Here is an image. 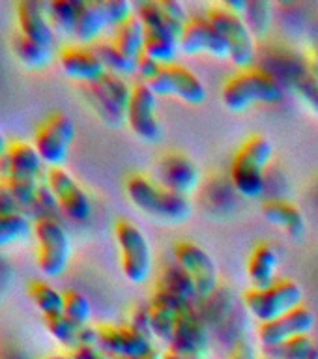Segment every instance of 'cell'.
Here are the masks:
<instances>
[{
  "label": "cell",
  "mask_w": 318,
  "mask_h": 359,
  "mask_svg": "<svg viewBox=\"0 0 318 359\" xmlns=\"http://www.w3.org/2000/svg\"><path fill=\"white\" fill-rule=\"evenodd\" d=\"M11 277H13V266H11L10 258L0 251V292H4L10 286Z\"/></svg>",
  "instance_id": "obj_47"
},
{
  "label": "cell",
  "mask_w": 318,
  "mask_h": 359,
  "mask_svg": "<svg viewBox=\"0 0 318 359\" xmlns=\"http://www.w3.org/2000/svg\"><path fill=\"white\" fill-rule=\"evenodd\" d=\"M314 324H317L314 313L303 303L302 307L294 309L285 316L258 325V341L263 346H274L296 337L313 335Z\"/></svg>",
  "instance_id": "obj_19"
},
{
  "label": "cell",
  "mask_w": 318,
  "mask_h": 359,
  "mask_svg": "<svg viewBox=\"0 0 318 359\" xmlns=\"http://www.w3.org/2000/svg\"><path fill=\"white\" fill-rule=\"evenodd\" d=\"M69 353L73 355V359H114L112 355L103 352L100 346H95V344H84V346L72 350Z\"/></svg>",
  "instance_id": "obj_45"
},
{
  "label": "cell",
  "mask_w": 318,
  "mask_h": 359,
  "mask_svg": "<svg viewBox=\"0 0 318 359\" xmlns=\"http://www.w3.org/2000/svg\"><path fill=\"white\" fill-rule=\"evenodd\" d=\"M129 325H133V327H137L139 331H143V333H148V335H152L150 333V314H148V303L146 305H139V307L133 309V313H131V316H129Z\"/></svg>",
  "instance_id": "obj_44"
},
{
  "label": "cell",
  "mask_w": 318,
  "mask_h": 359,
  "mask_svg": "<svg viewBox=\"0 0 318 359\" xmlns=\"http://www.w3.org/2000/svg\"><path fill=\"white\" fill-rule=\"evenodd\" d=\"M45 184L53 191L62 213L75 223H84L92 215L88 193L66 167H49L45 170Z\"/></svg>",
  "instance_id": "obj_11"
},
{
  "label": "cell",
  "mask_w": 318,
  "mask_h": 359,
  "mask_svg": "<svg viewBox=\"0 0 318 359\" xmlns=\"http://www.w3.org/2000/svg\"><path fill=\"white\" fill-rule=\"evenodd\" d=\"M156 288H161V290L168 292V294L191 303V305H199V302H201L193 280L190 279V275L185 273L178 264L163 269L156 283Z\"/></svg>",
  "instance_id": "obj_29"
},
{
  "label": "cell",
  "mask_w": 318,
  "mask_h": 359,
  "mask_svg": "<svg viewBox=\"0 0 318 359\" xmlns=\"http://www.w3.org/2000/svg\"><path fill=\"white\" fill-rule=\"evenodd\" d=\"M303 288L294 279H277L266 288H247L244 307L258 324H268L303 305Z\"/></svg>",
  "instance_id": "obj_4"
},
{
  "label": "cell",
  "mask_w": 318,
  "mask_h": 359,
  "mask_svg": "<svg viewBox=\"0 0 318 359\" xmlns=\"http://www.w3.org/2000/svg\"><path fill=\"white\" fill-rule=\"evenodd\" d=\"M30 232H32V224L25 213L0 215V251L4 247L27 240Z\"/></svg>",
  "instance_id": "obj_36"
},
{
  "label": "cell",
  "mask_w": 318,
  "mask_h": 359,
  "mask_svg": "<svg viewBox=\"0 0 318 359\" xmlns=\"http://www.w3.org/2000/svg\"><path fill=\"white\" fill-rule=\"evenodd\" d=\"M174 258H176V264L180 268L190 275L201 299L212 296L213 292L221 286L218 264H216L212 255L195 241L180 240L174 245Z\"/></svg>",
  "instance_id": "obj_10"
},
{
  "label": "cell",
  "mask_w": 318,
  "mask_h": 359,
  "mask_svg": "<svg viewBox=\"0 0 318 359\" xmlns=\"http://www.w3.org/2000/svg\"><path fill=\"white\" fill-rule=\"evenodd\" d=\"M229 359H257V350H255L251 342L240 339L234 344V348L230 350Z\"/></svg>",
  "instance_id": "obj_46"
},
{
  "label": "cell",
  "mask_w": 318,
  "mask_h": 359,
  "mask_svg": "<svg viewBox=\"0 0 318 359\" xmlns=\"http://www.w3.org/2000/svg\"><path fill=\"white\" fill-rule=\"evenodd\" d=\"M44 322L47 331H49V335L53 337L58 344L67 348L69 352L81 346L84 325L73 322V320L67 318L64 313L53 314V316H44Z\"/></svg>",
  "instance_id": "obj_32"
},
{
  "label": "cell",
  "mask_w": 318,
  "mask_h": 359,
  "mask_svg": "<svg viewBox=\"0 0 318 359\" xmlns=\"http://www.w3.org/2000/svg\"><path fill=\"white\" fill-rule=\"evenodd\" d=\"M180 53L187 56L208 55L218 60H229V47L206 13L190 15L184 32L180 36Z\"/></svg>",
  "instance_id": "obj_14"
},
{
  "label": "cell",
  "mask_w": 318,
  "mask_h": 359,
  "mask_svg": "<svg viewBox=\"0 0 318 359\" xmlns=\"http://www.w3.org/2000/svg\"><path fill=\"white\" fill-rule=\"evenodd\" d=\"M126 195L137 210L161 223H184L191 215L190 196L167 189L146 174H131L126 180Z\"/></svg>",
  "instance_id": "obj_2"
},
{
  "label": "cell",
  "mask_w": 318,
  "mask_h": 359,
  "mask_svg": "<svg viewBox=\"0 0 318 359\" xmlns=\"http://www.w3.org/2000/svg\"><path fill=\"white\" fill-rule=\"evenodd\" d=\"M244 19H246L247 27L251 28V32L255 34V38L263 36L272 22V4H268V2H247Z\"/></svg>",
  "instance_id": "obj_40"
},
{
  "label": "cell",
  "mask_w": 318,
  "mask_h": 359,
  "mask_svg": "<svg viewBox=\"0 0 318 359\" xmlns=\"http://www.w3.org/2000/svg\"><path fill=\"white\" fill-rule=\"evenodd\" d=\"M32 234L39 271L49 279L62 277L72 260V238L66 226L56 219H38L32 223Z\"/></svg>",
  "instance_id": "obj_5"
},
{
  "label": "cell",
  "mask_w": 318,
  "mask_h": 359,
  "mask_svg": "<svg viewBox=\"0 0 318 359\" xmlns=\"http://www.w3.org/2000/svg\"><path fill=\"white\" fill-rule=\"evenodd\" d=\"M126 126L143 142L156 144L163 137V126L157 116V95L145 83L133 84Z\"/></svg>",
  "instance_id": "obj_13"
},
{
  "label": "cell",
  "mask_w": 318,
  "mask_h": 359,
  "mask_svg": "<svg viewBox=\"0 0 318 359\" xmlns=\"http://www.w3.org/2000/svg\"><path fill=\"white\" fill-rule=\"evenodd\" d=\"M202 174L195 159L178 150L163 154L157 163V182L178 195L190 196L201 185Z\"/></svg>",
  "instance_id": "obj_15"
},
{
  "label": "cell",
  "mask_w": 318,
  "mask_h": 359,
  "mask_svg": "<svg viewBox=\"0 0 318 359\" xmlns=\"http://www.w3.org/2000/svg\"><path fill=\"white\" fill-rule=\"evenodd\" d=\"M47 17H49L51 27L55 32L73 36L77 27L79 10H81V0H53L45 4Z\"/></svg>",
  "instance_id": "obj_33"
},
{
  "label": "cell",
  "mask_w": 318,
  "mask_h": 359,
  "mask_svg": "<svg viewBox=\"0 0 318 359\" xmlns=\"http://www.w3.org/2000/svg\"><path fill=\"white\" fill-rule=\"evenodd\" d=\"M10 185L11 193L15 196V201L19 202L22 213H28V210L32 208L34 198L38 195L39 185L44 180L36 178H17V176H11V178H4Z\"/></svg>",
  "instance_id": "obj_39"
},
{
  "label": "cell",
  "mask_w": 318,
  "mask_h": 359,
  "mask_svg": "<svg viewBox=\"0 0 318 359\" xmlns=\"http://www.w3.org/2000/svg\"><path fill=\"white\" fill-rule=\"evenodd\" d=\"M146 359H163V353H157V352H152L150 355Z\"/></svg>",
  "instance_id": "obj_54"
},
{
  "label": "cell",
  "mask_w": 318,
  "mask_h": 359,
  "mask_svg": "<svg viewBox=\"0 0 318 359\" xmlns=\"http://www.w3.org/2000/svg\"><path fill=\"white\" fill-rule=\"evenodd\" d=\"M264 219L283 230L292 240H302L307 230L305 215L298 204L285 198H270L263 204Z\"/></svg>",
  "instance_id": "obj_22"
},
{
  "label": "cell",
  "mask_w": 318,
  "mask_h": 359,
  "mask_svg": "<svg viewBox=\"0 0 318 359\" xmlns=\"http://www.w3.org/2000/svg\"><path fill=\"white\" fill-rule=\"evenodd\" d=\"M95 50V55L100 56V60L103 62V66L109 73L120 75V77H128V75H137L139 69V60H133L118 49L117 45L112 43L111 39H103L95 41L94 45H90Z\"/></svg>",
  "instance_id": "obj_30"
},
{
  "label": "cell",
  "mask_w": 318,
  "mask_h": 359,
  "mask_svg": "<svg viewBox=\"0 0 318 359\" xmlns=\"http://www.w3.org/2000/svg\"><path fill=\"white\" fill-rule=\"evenodd\" d=\"M292 90L300 95V100L305 103V107L318 116V79L311 73V69L292 86Z\"/></svg>",
  "instance_id": "obj_42"
},
{
  "label": "cell",
  "mask_w": 318,
  "mask_h": 359,
  "mask_svg": "<svg viewBox=\"0 0 318 359\" xmlns=\"http://www.w3.org/2000/svg\"><path fill=\"white\" fill-rule=\"evenodd\" d=\"M41 359H73V355L72 353H49Z\"/></svg>",
  "instance_id": "obj_49"
},
{
  "label": "cell",
  "mask_w": 318,
  "mask_h": 359,
  "mask_svg": "<svg viewBox=\"0 0 318 359\" xmlns=\"http://www.w3.org/2000/svg\"><path fill=\"white\" fill-rule=\"evenodd\" d=\"M317 339L313 335H303L291 339V341L274 344V346H263L266 359H307V355L317 346Z\"/></svg>",
  "instance_id": "obj_35"
},
{
  "label": "cell",
  "mask_w": 318,
  "mask_h": 359,
  "mask_svg": "<svg viewBox=\"0 0 318 359\" xmlns=\"http://www.w3.org/2000/svg\"><path fill=\"white\" fill-rule=\"evenodd\" d=\"M83 90L90 107L101 118V122L111 128H120L126 123L133 92V86L126 81V77L107 72L95 83L83 84Z\"/></svg>",
  "instance_id": "obj_8"
},
{
  "label": "cell",
  "mask_w": 318,
  "mask_h": 359,
  "mask_svg": "<svg viewBox=\"0 0 318 359\" xmlns=\"http://www.w3.org/2000/svg\"><path fill=\"white\" fill-rule=\"evenodd\" d=\"M307 359H318V342H317V346L313 348V352L307 355Z\"/></svg>",
  "instance_id": "obj_53"
},
{
  "label": "cell",
  "mask_w": 318,
  "mask_h": 359,
  "mask_svg": "<svg viewBox=\"0 0 318 359\" xmlns=\"http://www.w3.org/2000/svg\"><path fill=\"white\" fill-rule=\"evenodd\" d=\"M8 144H10V140L6 139L4 135L0 133V156H2V154H4L6 148H8Z\"/></svg>",
  "instance_id": "obj_50"
},
{
  "label": "cell",
  "mask_w": 318,
  "mask_h": 359,
  "mask_svg": "<svg viewBox=\"0 0 318 359\" xmlns=\"http://www.w3.org/2000/svg\"><path fill=\"white\" fill-rule=\"evenodd\" d=\"M230 182L234 191L247 201H257L266 193V170L253 167L249 163L232 159L230 165Z\"/></svg>",
  "instance_id": "obj_25"
},
{
  "label": "cell",
  "mask_w": 318,
  "mask_h": 359,
  "mask_svg": "<svg viewBox=\"0 0 318 359\" xmlns=\"http://www.w3.org/2000/svg\"><path fill=\"white\" fill-rule=\"evenodd\" d=\"M75 137H77V128L72 118L66 112L55 111L39 122L34 131L32 144L47 168L64 167Z\"/></svg>",
  "instance_id": "obj_9"
},
{
  "label": "cell",
  "mask_w": 318,
  "mask_h": 359,
  "mask_svg": "<svg viewBox=\"0 0 318 359\" xmlns=\"http://www.w3.org/2000/svg\"><path fill=\"white\" fill-rule=\"evenodd\" d=\"M58 66L64 75L81 84H92L107 73L103 62L90 45L66 43L56 53Z\"/></svg>",
  "instance_id": "obj_17"
},
{
  "label": "cell",
  "mask_w": 318,
  "mask_h": 359,
  "mask_svg": "<svg viewBox=\"0 0 318 359\" xmlns=\"http://www.w3.org/2000/svg\"><path fill=\"white\" fill-rule=\"evenodd\" d=\"M28 215H32L34 221L38 219H56V221H62V210L56 202L53 191L49 189V185L45 184V180L41 182L38 189V195L34 198L32 208L28 210Z\"/></svg>",
  "instance_id": "obj_37"
},
{
  "label": "cell",
  "mask_w": 318,
  "mask_h": 359,
  "mask_svg": "<svg viewBox=\"0 0 318 359\" xmlns=\"http://www.w3.org/2000/svg\"><path fill=\"white\" fill-rule=\"evenodd\" d=\"M283 97L285 86L258 66L240 69L221 88V103L230 112H246L255 105H275Z\"/></svg>",
  "instance_id": "obj_3"
},
{
  "label": "cell",
  "mask_w": 318,
  "mask_h": 359,
  "mask_svg": "<svg viewBox=\"0 0 318 359\" xmlns=\"http://www.w3.org/2000/svg\"><path fill=\"white\" fill-rule=\"evenodd\" d=\"M17 32L27 38L39 41V43L53 47L55 45V28L51 27L49 17L45 4L34 2V0H21L15 8Z\"/></svg>",
  "instance_id": "obj_21"
},
{
  "label": "cell",
  "mask_w": 318,
  "mask_h": 359,
  "mask_svg": "<svg viewBox=\"0 0 318 359\" xmlns=\"http://www.w3.org/2000/svg\"><path fill=\"white\" fill-rule=\"evenodd\" d=\"M109 28L101 10L100 0H81V10H79L77 27L73 38L81 45H94L103 36V30Z\"/></svg>",
  "instance_id": "obj_24"
},
{
  "label": "cell",
  "mask_w": 318,
  "mask_h": 359,
  "mask_svg": "<svg viewBox=\"0 0 318 359\" xmlns=\"http://www.w3.org/2000/svg\"><path fill=\"white\" fill-rule=\"evenodd\" d=\"M98 346L112 358L146 359L154 348V337L129 324L98 325Z\"/></svg>",
  "instance_id": "obj_12"
},
{
  "label": "cell",
  "mask_w": 318,
  "mask_h": 359,
  "mask_svg": "<svg viewBox=\"0 0 318 359\" xmlns=\"http://www.w3.org/2000/svg\"><path fill=\"white\" fill-rule=\"evenodd\" d=\"M44 165L38 150L27 140H10L6 151L0 156V178H36L41 180Z\"/></svg>",
  "instance_id": "obj_20"
},
{
  "label": "cell",
  "mask_w": 318,
  "mask_h": 359,
  "mask_svg": "<svg viewBox=\"0 0 318 359\" xmlns=\"http://www.w3.org/2000/svg\"><path fill=\"white\" fill-rule=\"evenodd\" d=\"M180 55V39L167 30H146L143 56L156 64H174Z\"/></svg>",
  "instance_id": "obj_28"
},
{
  "label": "cell",
  "mask_w": 318,
  "mask_h": 359,
  "mask_svg": "<svg viewBox=\"0 0 318 359\" xmlns=\"http://www.w3.org/2000/svg\"><path fill=\"white\" fill-rule=\"evenodd\" d=\"M279 251L274 243L260 241L253 247L251 255L247 258V277L251 288H266L277 280L279 269Z\"/></svg>",
  "instance_id": "obj_23"
},
{
  "label": "cell",
  "mask_w": 318,
  "mask_h": 359,
  "mask_svg": "<svg viewBox=\"0 0 318 359\" xmlns=\"http://www.w3.org/2000/svg\"><path fill=\"white\" fill-rule=\"evenodd\" d=\"M140 83H145L157 97H174L187 105H202L206 101V84L193 69L184 64H156L140 56L137 69Z\"/></svg>",
  "instance_id": "obj_1"
},
{
  "label": "cell",
  "mask_w": 318,
  "mask_h": 359,
  "mask_svg": "<svg viewBox=\"0 0 318 359\" xmlns=\"http://www.w3.org/2000/svg\"><path fill=\"white\" fill-rule=\"evenodd\" d=\"M309 69H311V73H313L314 77L318 79V50L314 53V56L309 60Z\"/></svg>",
  "instance_id": "obj_48"
},
{
  "label": "cell",
  "mask_w": 318,
  "mask_h": 359,
  "mask_svg": "<svg viewBox=\"0 0 318 359\" xmlns=\"http://www.w3.org/2000/svg\"><path fill=\"white\" fill-rule=\"evenodd\" d=\"M28 297L44 316L60 314L64 311V292L56 290L44 279H32L28 283Z\"/></svg>",
  "instance_id": "obj_31"
},
{
  "label": "cell",
  "mask_w": 318,
  "mask_h": 359,
  "mask_svg": "<svg viewBox=\"0 0 318 359\" xmlns=\"http://www.w3.org/2000/svg\"><path fill=\"white\" fill-rule=\"evenodd\" d=\"M208 348H210V327L199 313V309H187L180 314L173 341L168 342V350L182 358L202 359Z\"/></svg>",
  "instance_id": "obj_16"
},
{
  "label": "cell",
  "mask_w": 318,
  "mask_h": 359,
  "mask_svg": "<svg viewBox=\"0 0 318 359\" xmlns=\"http://www.w3.org/2000/svg\"><path fill=\"white\" fill-rule=\"evenodd\" d=\"M11 50L17 56V60L30 69H45L47 66H51V62L55 60L53 47L34 41V39L19 32L13 34V38H11Z\"/></svg>",
  "instance_id": "obj_27"
},
{
  "label": "cell",
  "mask_w": 318,
  "mask_h": 359,
  "mask_svg": "<svg viewBox=\"0 0 318 359\" xmlns=\"http://www.w3.org/2000/svg\"><path fill=\"white\" fill-rule=\"evenodd\" d=\"M114 359H137V358H114Z\"/></svg>",
  "instance_id": "obj_55"
},
{
  "label": "cell",
  "mask_w": 318,
  "mask_h": 359,
  "mask_svg": "<svg viewBox=\"0 0 318 359\" xmlns=\"http://www.w3.org/2000/svg\"><path fill=\"white\" fill-rule=\"evenodd\" d=\"M197 309H199V313L208 324V327L219 325L232 313V296H230L229 290H225L223 286H219L212 296L201 299Z\"/></svg>",
  "instance_id": "obj_34"
},
{
  "label": "cell",
  "mask_w": 318,
  "mask_h": 359,
  "mask_svg": "<svg viewBox=\"0 0 318 359\" xmlns=\"http://www.w3.org/2000/svg\"><path fill=\"white\" fill-rule=\"evenodd\" d=\"M100 2L107 25L112 30L135 13V4L128 0H100Z\"/></svg>",
  "instance_id": "obj_41"
},
{
  "label": "cell",
  "mask_w": 318,
  "mask_h": 359,
  "mask_svg": "<svg viewBox=\"0 0 318 359\" xmlns=\"http://www.w3.org/2000/svg\"><path fill=\"white\" fill-rule=\"evenodd\" d=\"M67 318H72L73 322H77L81 325L90 324L92 318V303H90L88 296H84L83 292L79 290H64V311Z\"/></svg>",
  "instance_id": "obj_38"
},
{
  "label": "cell",
  "mask_w": 318,
  "mask_h": 359,
  "mask_svg": "<svg viewBox=\"0 0 318 359\" xmlns=\"http://www.w3.org/2000/svg\"><path fill=\"white\" fill-rule=\"evenodd\" d=\"M120 269L131 285H145L154 268V252L146 234L129 219H118L114 224Z\"/></svg>",
  "instance_id": "obj_6"
},
{
  "label": "cell",
  "mask_w": 318,
  "mask_h": 359,
  "mask_svg": "<svg viewBox=\"0 0 318 359\" xmlns=\"http://www.w3.org/2000/svg\"><path fill=\"white\" fill-rule=\"evenodd\" d=\"M111 41L117 45L118 49L122 50L124 55L133 58V60H140L143 50H145V41H146V28L143 21L139 19L137 13L126 19L122 25H118L112 30Z\"/></svg>",
  "instance_id": "obj_26"
},
{
  "label": "cell",
  "mask_w": 318,
  "mask_h": 359,
  "mask_svg": "<svg viewBox=\"0 0 318 359\" xmlns=\"http://www.w3.org/2000/svg\"><path fill=\"white\" fill-rule=\"evenodd\" d=\"M191 307H197V305H191V303L184 302V299H180V297L173 296V294H168L161 288H154V294H152L150 302H148L152 337L168 344L173 341L180 314Z\"/></svg>",
  "instance_id": "obj_18"
},
{
  "label": "cell",
  "mask_w": 318,
  "mask_h": 359,
  "mask_svg": "<svg viewBox=\"0 0 318 359\" xmlns=\"http://www.w3.org/2000/svg\"><path fill=\"white\" fill-rule=\"evenodd\" d=\"M17 213H22L21 206L11 193L8 182L0 178V215H17Z\"/></svg>",
  "instance_id": "obj_43"
},
{
  "label": "cell",
  "mask_w": 318,
  "mask_h": 359,
  "mask_svg": "<svg viewBox=\"0 0 318 359\" xmlns=\"http://www.w3.org/2000/svg\"><path fill=\"white\" fill-rule=\"evenodd\" d=\"M163 359H187V358H182V355H178V353H174L168 350L167 353H163Z\"/></svg>",
  "instance_id": "obj_51"
},
{
  "label": "cell",
  "mask_w": 318,
  "mask_h": 359,
  "mask_svg": "<svg viewBox=\"0 0 318 359\" xmlns=\"http://www.w3.org/2000/svg\"><path fill=\"white\" fill-rule=\"evenodd\" d=\"M206 17L223 36L229 47V60L240 69H249L257 62V38L247 27L246 19L234 11L227 10L223 2L210 4Z\"/></svg>",
  "instance_id": "obj_7"
},
{
  "label": "cell",
  "mask_w": 318,
  "mask_h": 359,
  "mask_svg": "<svg viewBox=\"0 0 318 359\" xmlns=\"http://www.w3.org/2000/svg\"><path fill=\"white\" fill-rule=\"evenodd\" d=\"M313 202L318 208V178L314 180V185H313Z\"/></svg>",
  "instance_id": "obj_52"
}]
</instances>
